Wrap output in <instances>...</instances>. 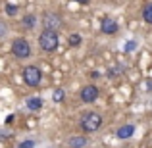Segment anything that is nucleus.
I'll list each match as a JSON object with an SVG mask.
<instances>
[{
    "label": "nucleus",
    "instance_id": "11",
    "mask_svg": "<svg viewBox=\"0 0 152 148\" xmlns=\"http://www.w3.org/2000/svg\"><path fill=\"white\" fill-rule=\"evenodd\" d=\"M25 104H27V108H29V110L37 112V110H41V108H42V98L41 96H29Z\"/></svg>",
    "mask_w": 152,
    "mask_h": 148
},
{
    "label": "nucleus",
    "instance_id": "16",
    "mask_svg": "<svg viewBox=\"0 0 152 148\" xmlns=\"http://www.w3.org/2000/svg\"><path fill=\"white\" fill-rule=\"evenodd\" d=\"M8 35V25H6V21H0V39H4Z\"/></svg>",
    "mask_w": 152,
    "mask_h": 148
},
{
    "label": "nucleus",
    "instance_id": "18",
    "mask_svg": "<svg viewBox=\"0 0 152 148\" xmlns=\"http://www.w3.org/2000/svg\"><path fill=\"white\" fill-rule=\"evenodd\" d=\"M35 146V141H23L18 148H33Z\"/></svg>",
    "mask_w": 152,
    "mask_h": 148
},
{
    "label": "nucleus",
    "instance_id": "14",
    "mask_svg": "<svg viewBox=\"0 0 152 148\" xmlns=\"http://www.w3.org/2000/svg\"><path fill=\"white\" fill-rule=\"evenodd\" d=\"M81 41H83V39H81V35H79V33H71V35H69V39H67L69 46H73V48H77V46L81 44Z\"/></svg>",
    "mask_w": 152,
    "mask_h": 148
},
{
    "label": "nucleus",
    "instance_id": "15",
    "mask_svg": "<svg viewBox=\"0 0 152 148\" xmlns=\"http://www.w3.org/2000/svg\"><path fill=\"white\" fill-rule=\"evenodd\" d=\"M6 14L14 17V15L18 14V6H15V4H6Z\"/></svg>",
    "mask_w": 152,
    "mask_h": 148
},
{
    "label": "nucleus",
    "instance_id": "1",
    "mask_svg": "<svg viewBox=\"0 0 152 148\" xmlns=\"http://www.w3.org/2000/svg\"><path fill=\"white\" fill-rule=\"evenodd\" d=\"M104 123V117L98 112L94 110H87V112H81V117H79V129L87 135H93L96 131H100Z\"/></svg>",
    "mask_w": 152,
    "mask_h": 148
},
{
    "label": "nucleus",
    "instance_id": "8",
    "mask_svg": "<svg viewBox=\"0 0 152 148\" xmlns=\"http://www.w3.org/2000/svg\"><path fill=\"white\" fill-rule=\"evenodd\" d=\"M100 31L104 35H115L119 31L118 21H114L112 17H102L100 19Z\"/></svg>",
    "mask_w": 152,
    "mask_h": 148
},
{
    "label": "nucleus",
    "instance_id": "12",
    "mask_svg": "<svg viewBox=\"0 0 152 148\" xmlns=\"http://www.w3.org/2000/svg\"><path fill=\"white\" fill-rule=\"evenodd\" d=\"M141 15H142V21L148 23V25H152V2L145 4V8H142Z\"/></svg>",
    "mask_w": 152,
    "mask_h": 148
},
{
    "label": "nucleus",
    "instance_id": "13",
    "mask_svg": "<svg viewBox=\"0 0 152 148\" xmlns=\"http://www.w3.org/2000/svg\"><path fill=\"white\" fill-rule=\"evenodd\" d=\"M52 100H54L56 104L64 102V100H66V90H64V89H56L54 93H52Z\"/></svg>",
    "mask_w": 152,
    "mask_h": 148
},
{
    "label": "nucleus",
    "instance_id": "3",
    "mask_svg": "<svg viewBox=\"0 0 152 148\" xmlns=\"http://www.w3.org/2000/svg\"><path fill=\"white\" fill-rule=\"evenodd\" d=\"M42 81V71L39 66H25L23 67V83L27 87H39Z\"/></svg>",
    "mask_w": 152,
    "mask_h": 148
},
{
    "label": "nucleus",
    "instance_id": "2",
    "mask_svg": "<svg viewBox=\"0 0 152 148\" xmlns=\"http://www.w3.org/2000/svg\"><path fill=\"white\" fill-rule=\"evenodd\" d=\"M39 46L42 48V52H54L60 46V35L58 31H48L42 29V33L39 35Z\"/></svg>",
    "mask_w": 152,
    "mask_h": 148
},
{
    "label": "nucleus",
    "instance_id": "10",
    "mask_svg": "<svg viewBox=\"0 0 152 148\" xmlns=\"http://www.w3.org/2000/svg\"><path fill=\"white\" fill-rule=\"evenodd\" d=\"M21 25L25 27L27 31L35 29V25H37V15H35V14H25L23 19H21Z\"/></svg>",
    "mask_w": 152,
    "mask_h": 148
},
{
    "label": "nucleus",
    "instance_id": "21",
    "mask_svg": "<svg viewBox=\"0 0 152 148\" xmlns=\"http://www.w3.org/2000/svg\"><path fill=\"white\" fill-rule=\"evenodd\" d=\"M91 77H93V79H98V77H100V73H98V71H93V73H91Z\"/></svg>",
    "mask_w": 152,
    "mask_h": 148
},
{
    "label": "nucleus",
    "instance_id": "6",
    "mask_svg": "<svg viewBox=\"0 0 152 148\" xmlns=\"http://www.w3.org/2000/svg\"><path fill=\"white\" fill-rule=\"evenodd\" d=\"M98 96H100V89H98L96 85H93V83L81 87V90H79V98H81L83 104H93V102H96Z\"/></svg>",
    "mask_w": 152,
    "mask_h": 148
},
{
    "label": "nucleus",
    "instance_id": "20",
    "mask_svg": "<svg viewBox=\"0 0 152 148\" xmlns=\"http://www.w3.org/2000/svg\"><path fill=\"white\" fill-rule=\"evenodd\" d=\"M145 89L152 90V79H145Z\"/></svg>",
    "mask_w": 152,
    "mask_h": 148
},
{
    "label": "nucleus",
    "instance_id": "22",
    "mask_svg": "<svg viewBox=\"0 0 152 148\" xmlns=\"http://www.w3.org/2000/svg\"><path fill=\"white\" fill-rule=\"evenodd\" d=\"M73 2H77V4H89L91 0H73Z\"/></svg>",
    "mask_w": 152,
    "mask_h": 148
},
{
    "label": "nucleus",
    "instance_id": "5",
    "mask_svg": "<svg viewBox=\"0 0 152 148\" xmlns=\"http://www.w3.org/2000/svg\"><path fill=\"white\" fill-rule=\"evenodd\" d=\"M12 54L18 60H27L33 52H31V44L25 41V39H15L12 42Z\"/></svg>",
    "mask_w": 152,
    "mask_h": 148
},
{
    "label": "nucleus",
    "instance_id": "7",
    "mask_svg": "<svg viewBox=\"0 0 152 148\" xmlns=\"http://www.w3.org/2000/svg\"><path fill=\"white\" fill-rule=\"evenodd\" d=\"M91 142L87 135H71L66 139V148H87Z\"/></svg>",
    "mask_w": 152,
    "mask_h": 148
},
{
    "label": "nucleus",
    "instance_id": "4",
    "mask_svg": "<svg viewBox=\"0 0 152 148\" xmlns=\"http://www.w3.org/2000/svg\"><path fill=\"white\" fill-rule=\"evenodd\" d=\"M42 23V29H48V31H60V27L64 25V19L58 12H45L41 17Z\"/></svg>",
    "mask_w": 152,
    "mask_h": 148
},
{
    "label": "nucleus",
    "instance_id": "9",
    "mask_svg": "<svg viewBox=\"0 0 152 148\" xmlns=\"http://www.w3.org/2000/svg\"><path fill=\"white\" fill-rule=\"evenodd\" d=\"M135 131H137V127H135L133 123H125V125H121L115 131V137H118L119 141H127V139H131L135 135Z\"/></svg>",
    "mask_w": 152,
    "mask_h": 148
},
{
    "label": "nucleus",
    "instance_id": "17",
    "mask_svg": "<svg viewBox=\"0 0 152 148\" xmlns=\"http://www.w3.org/2000/svg\"><path fill=\"white\" fill-rule=\"evenodd\" d=\"M118 73H121V69H119L118 66H114V67H110V69H108V77H115Z\"/></svg>",
    "mask_w": 152,
    "mask_h": 148
},
{
    "label": "nucleus",
    "instance_id": "19",
    "mask_svg": "<svg viewBox=\"0 0 152 148\" xmlns=\"http://www.w3.org/2000/svg\"><path fill=\"white\" fill-rule=\"evenodd\" d=\"M133 48H137V41H129V42L125 44V52H131Z\"/></svg>",
    "mask_w": 152,
    "mask_h": 148
}]
</instances>
